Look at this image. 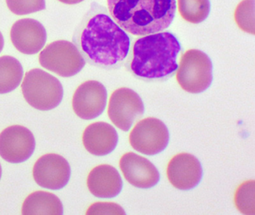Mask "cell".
<instances>
[{
    "instance_id": "6da1fadb",
    "label": "cell",
    "mask_w": 255,
    "mask_h": 215,
    "mask_svg": "<svg viewBox=\"0 0 255 215\" xmlns=\"http://www.w3.org/2000/svg\"><path fill=\"white\" fill-rule=\"evenodd\" d=\"M73 40L85 60L104 69L120 67L130 49L129 35L105 7L97 4L79 24Z\"/></svg>"
},
{
    "instance_id": "7a4b0ae2",
    "label": "cell",
    "mask_w": 255,
    "mask_h": 215,
    "mask_svg": "<svg viewBox=\"0 0 255 215\" xmlns=\"http://www.w3.org/2000/svg\"><path fill=\"white\" fill-rule=\"evenodd\" d=\"M181 46L168 31L147 34L134 42L128 67L143 80H159L169 77L178 68L177 58Z\"/></svg>"
},
{
    "instance_id": "3957f363",
    "label": "cell",
    "mask_w": 255,
    "mask_h": 215,
    "mask_svg": "<svg viewBox=\"0 0 255 215\" xmlns=\"http://www.w3.org/2000/svg\"><path fill=\"white\" fill-rule=\"evenodd\" d=\"M113 19L133 35L144 36L170 26L176 12V0H107Z\"/></svg>"
},
{
    "instance_id": "277c9868",
    "label": "cell",
    "mask_w": 255,
    "mask_h": 215,
    "mask_svg": "<svg viewBox=\"0 0 255 215\" xmlns=\"http://www.w3.org/2000/svg\"><path fill=\"white\" fill-rule=\"evenodd\" d=\"M21 88L25 100L38 110H52L63 98V87L59 79L41 69L28 71Z\"/></svg>"
},
{
    "instance_id": "5b68a950",
    "label": "cell",
    "mask_w": 255,
    "mask_h": 215,
    "mask_svg": "<svg viewBox=\"0 0 255 215\" xmlns=\"http://www.w3.org/2000/svg\"><path fill=\"white\" fill-rule=\"evenodd\" d=\"M177 81L182 89L190 94L207 90L213 81V64L208 55L198 49L186 51L180 58Z\"/></svg>"
},
{
    "instance_id": "8992f818",
    "label": "cell",
    "mask_w": 255,
    "mask_h": 215,
    "mask_svg": "<svg viewBox=\"0 0 255 215\" xmlns=\"http://www.w3.org/2000/svg\"><path fill=\"white\" fill-rule=\"evenodd\" d=\"M41 65L62 77H71L83 70L86 60L77 46L67 40L47 45L39 55Z\"/></svg>"
},
{
    "instance_id": "52a82bcc",
    "label": "cell",
    "mask_w": 255,
    "mask_h": 215,
    "mask_svg": "<svg viewBox=\"0 0 255 215\" xmlns=\"http://www.w3.org/2000/svg\"><path fill=\"white\" fill-rule=\"evenodd\" d=\"M131 146L144 155H154L165 150L169 142V132L160 119L147 117L135 124L129 137Z\"/></svg>"
},
{
    "instance_id": "ba28073f",
    "label": "cell",
    "mask_w": 255,
    "mask_h": 215,
    "mask_svg": "<svg viewBox=\"0 0 255 215\" xmlns=\"http://www.w3.org/2000/svg\"><path fill=\"white\" fill-rule=\"evenodd\" d=\"M144 112L142 100L132 89L119 88L112 94L109 101V117L122 131H129Z\"/></svg>"
},
{
    "instance_id": "9c48e42d",
    "label": "cell",
    "mask_w": 255,
    "mask_h": 215,
    "mask_svg": "<svg viewBox=\"0 0 255 215\" xmlns=\"http://www.w3.org/2000/svg\"><path fill=\"white\" fill-rule=\"evenodd\" d=\"M35 149V137L26 127L11 125L0 133V156L8 162H24L32 156Z\"/></svg>"
},
{
    "instance_id": "30bf717a",
    "label": "cell",
    "mask_w": 255,
    "mask_h": 215,
    "mask_svg": "<svg viewBox=\"0 0 255 215\" xmlns=\"http://www.w3.org/2000/svg\"><path fill=\"white\" fill-rule=\"evenodd\" d=\"M33 178L39 186L50 190H60L71 178L69 163L62 155L46 154L38 158L33 167Z\"/></svg>"
},
{
    "instance_id": "8fae6325",
    "label": "cell",
    "mask_w": 255,
    "mask_h": 215,
    "mask_svg": "<svg viewBox=\"0 0 255 215\" xmlns=\"http://www.w3.org/2000/svg\"><path fill=\"white\" fill-rule=\"evenodd\" d=\"M107 103V91L100 82L89 80L81 84L73 97L74 113L81 119H93L105 110Z\"/></svg>"
},
{
    "instance_id": "7c38bea8",
    "label": "cell",
    "mask_w": 255,
    "mask_h": 215,
    "mask_svg": "<svg viewBox=\"0 0 255 215\" xmlns=\"http://www.w3.org/2000/svg\"><path fill=\"white\" fill-rule=\"evenodd\" d=\"M203 169L199 160L192 154L174 155L167 166V177L170 183L179 190L189 191L201 181Z\"/></svg>"
},
{
    "instance_id": "4fadbf2b",
    "label": "cell",
    "mask_w": 255,
    "mask_h": 215,
    "mask_svg": "<svg viewBox=\"0 0 255 215\" xmlns=\"http://www.w3.org/2000/svg\"><path fill=\"white\" fill-rule=\"evenodd\" d=\"M119 166L125 179L135 188H153L160 179L159 171L153 163L134 152L124 154Z\"/></svg>"
},
{
    "instance_id": "5bb4252c",
    "label": "cell",
    "mask_w": 255,
    "mask_h": 215,
    "mask_svg": "<svg viewBox=\"0 0 255 215\" xmlns=\"http://www.w3.org/2000/svg\"><path fill=\"white\" fill-rule=\"evenodd\" d=\"M14 47L23 54L34 55L39 52L47 41V31L44 25L31 18L14 22L10 32Z\"/></svg>"
},
{
    "instance_id": "9a60e30c",
    "label": "cell",
    "mask_w": 255,
    "mask_h": 215,
    "mask_svg": "<svg viewBox=\"0 0 255 215\" xmlns=\"http://www.w3.org/2000/svg\"><path fill=\"white\" fill-rule=\"evenodd\" d=\"M87 186L91 194L98 198L117 197L123 188L122 176L117 170L109 164L94 167L87 178Z\"/></svg>"
},
{
    "instance_id": "2e32d148",
    "label": "cell",
    "mask_w": 255,
    "mask_h": 215,
    "mask_svg": "<svg viewBox=\"0 0 255 215\" xmlns=\"http://www.w3.org/2000/svg\"><path fill=\"white\" fill-rule=\"evenodd\" d=\"M83 142L89 153L104 156L116 149L119 143V134L116 128L107 122H94L85 129Z\"/></svg>"
},
{
    "instance_id": "e0dca14e",
    "label": "cell",
    "mask_w": 255,
    "mask_h": 215,
    "mask_svg": "<svg viewBox=\"0 0 255 215\" xmlns=\"http://www.w3.org/2000/svg\"><path fill=\"white\" fill-rule=\"evenodd\" d=\"M22 215H63V206L59 197L52 193L35 191L26 197Z\"/></svg>"
},
{
    "instance_id": "ac0fdd59",
    "label": "cell",
    "mask_w": 255,
    "mask_h": 215,
    "mask_svg": "<svg viewBox=\"0 0 255 215\" xmlns=\"http://www.w3.org/2000/svg\"><path fill=\"white\" fill-rule=\"evenodd\" d=\"M23 76V67L17 58L9 55L0 57V94L15 90Z\"/></svg>"
},
{
    "instance_id": "d6986e66",
    "label": "cell",
    "mask_w": 255,
    "mask_h": 215,
    "mask_svg": "<svg viewBox=\"0 0 255 215\" xmlns=\"http://www.w3.org/2000/svg\"><path fill=\"white\" fill-rule=\"evenodd\" d=\"M178 10L185 20L200 23L209 16L210 0H178Z\"/></svg>"
},
{
    "instance_id": "ffe728a7",
    "label": "cell",
    "mask_w": 255,
    "mask_h": 215,
    "mask_svg": "<svg viewBox=\"0 0 255 215\" xmlns=\"http://www.w3.org/2000/svg\"><path fill=\"white\" fill-rule=\"evenodd\" d=\"M255 183L254 180H248L237 188L234 196L236 207L243 215H255Z\"/></svg>"
},
{
    "instance_id": "44dd1931",
    "label": "cell",
    "mask_w": 255,
    "mask_h": 215,
    "mask_svg": "<svg viewBox=\"0 0 255 215\" xmlns=\"http://www.w3.org/2000/svg\"><path fill=\"white\" fill-rule=\"evenodd\" d=\"M255 0H243L234 13L239 28L252 34H255Z\"/></svg>"
},
{
    "instance_id": "7402d4cb",
    "label": "cell",
    "mask_w": 255,
    "mask_h": 215,
    "mask_svg": "<svg viewBox=\"0 0 255 215\" xmlns=\"http://www.w3.org/2000/svg\"><path fill=\"white\" fill-rule=\"evenodd\" d=\"M6 4L17 15L29 14L46 8L45 0H6Z\"/></svg>"
},
{
    "instance_id": "603a6c76",
    "label": "cell",
    "mask_w": 255,
    "mask_h": 215,
    "mask_svg": "<svg viewBox=\"0 0 255 215\" xmlns=\"http://www.w3.org/2000/svg\"><path fill=\"white\" fill-rule=\"evenodd\" d=\"M122 206L114 203H96L88 209L86 215H125Z\"/></svg>"
},
{
    "instance_id": "cb8c5ba5",
    "label": "cell",
    "mask_w": 255,
    "mask_h": 215,
    "mask_svg": "<svg viewBox=\"0 0 255 215\" xmlns=\"http://www.w3.org/2000/svg\"><path fill=\"white\" fill-rule=\"evenodd\" d=\"M59 1L64 3V4H76L82 2V1H84V0H59Z\"/></svg>"
},
{
    "instance_id": "d4e9b609",
    "label": "cell",
    "mask_w": 255,
    "mask_h": 215,
    "mask_svg": "<svg viewBox=\"0 0 255 215\" xmlns=\"http://www.w3.org/2000/svg\"><path fill=\"white\" fill-rule=\"evenodd\" d=\"M4 47V38L2 33L0 32V52H2Z\"/></svg>"
},
{
    "instance_id": "484cf974",
    "label": "cell",
    "mask_w": 255,
    "mask_h": 215,
    "mask_svg": "<svg viewBox=\"0 0 255 215\" xmlns=\"http://www.w3.org/2000/svg\"><path fill=\"white\" fill-rule=\"evenodd\" d=\"M1 176H2V167L0 165V179H1Z\"/></svg>"
}]
</instances>
